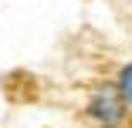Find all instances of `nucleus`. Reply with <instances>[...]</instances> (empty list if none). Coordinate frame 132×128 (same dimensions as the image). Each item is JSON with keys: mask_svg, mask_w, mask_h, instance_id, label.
Returning a JSON list of instances; mask_svg holds the SVG:
<instances>
[{"mask_svg": "<svg viewBox=\"0 0 132 128\" xmlns=\"http://www.w3.org/2000/svg\"><path fill=\"white\" fill-rule=\"evenodd\" d=\"M92 118L102 125V128H122V118H125V101L119 94V84H105L92 94V105H88Z\"/></svg>", "mask_w": 132, "mask_h": 128, "instance_id": "1", "label": "nucleus"}, {"mask_svg": "<svg viewBox=\"0 0 132 128\" xmlns=\"http://www.w3.org/2000/svg\"><path fill=\"white\" fill-rule=\"evenodd\" d=\"M119 94H122V101H125V108L132 111V64H125V67L119 71Z\"/></svg>", "mask_w": 132, "mask_h": 128, "instance_id": "2", "label": "nucleus"}]
</instances>
